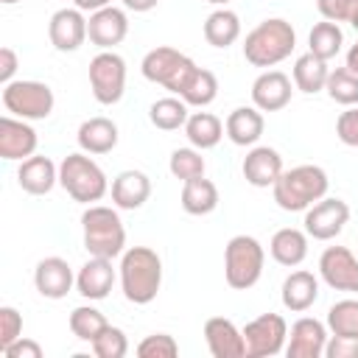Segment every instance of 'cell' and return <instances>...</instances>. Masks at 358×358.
Masks as SVG:
<instances>
[{"label": "cell", "mask_w": 358, "mask_h": 358, "mask_svg": "<svg viewBox=\"0 0 358 358\" xmlns=\"http://www.w3.org/2000/svg\"><path fill=\"white\" fill-rule=\"evenodd\" d=\"M162 285V260L148 246H131L120 255V288L134 305H148L157 299Z\"/></svg>", "instance_id": "cell-1"}, {"label": "cell", "mask_w": 358, "mask_h": 358, "mask_svg": "<svg viewBox=\"0 0 358 358\" xmlns=\"http://www.w3.org/2000/svg\"><path fill=\"white\" fill-rule=\"evenodd\" d=\"M330 179L327 171L319 165H296L291 171H282L280 179L271 185L274 201L280 210L285 213H302L310 204H316L319 199L327 196Z\"/></svg>", "instance_id": "cell-2"}, {"label": "cell", "mask_w": 358, "mask_h": 358, "mask_svg": "<svg viewBox=\"0 0 358 358\" xmlns=\"http://www.w3.org/2000/svg\"><path fill=\"white\" fill-rule=\"evenodd\" d=\"M296 48V31L288 20L271 17L257 22L243 39V59L255 67H274L291 56Z\"/></svg>", "instance_id": "cell-3"}, {"label": "cell", "mask_w": 358, "mask_h": 358, "mask_svg": "<svg viewBox=\"0 0 358 358\" xmlns=\"http://www.w3.org/2000/svg\"><path fill=\"white\" fill-rule=\"evenodd\" d=\"M84 229V249L92 257H117L126 252V229L117 210L103 204H90L81 215Z\"/></svg>", "instance_id": "cell-4"}, {"label": "cell", "mask_w": 358, "mask_h": 358, "mask_svg": "<svg viewBox=\"0 0 358 358\" xmlns=\"http://www.w3.org/2000/svg\"><path fill=\"white\" fill-rule=\"evenodd\" d=\"M59 185L67 190V196L78 204H95L106 196L109 182L106 173L101 171V165L87 154H67L59 165Z\"/></svg>", "instance_id": "cell-5"}, {"label": "cell", "mask_w": 358, "mask_h": 358, "mask_svg": "<svg viewBox=\"0 0 358 358\" xmlns=\"http://www.w3.org/2000/svg\"><path fill=\"white\" fill-rule=\"evenodd\" d=\"M266 252L257 238L252 235H235L224 246V280L235 291H249L263 277Z\"/></svg>", "instance_id": "cell-6"}, {"label": "cell", "mask_w": 358, "mask_h": 358, "mask_svg": "<svg viewBox=\"0 0 358 358\" xmlns=\"http://www.w3.org/2000/svg\"><path fill=\"white\" fill-rule=\"evenodd\" d=\"M196 62L185 53H179L176 48H168V45H159L154 50H148L143 56V76L154 84H162L165 90H171L173 95H182L185 84L190 81V76L196 73Z\"/></svg>", "instance_id": "cell-7"}, {"label": "cell", "mask_w": 358, "mask_h": 358, "mask_svg": "<svg viewBox=\"0 0 358 358\" xmlns=\"http://www.w3.org/2000/svg\"><path fill=\"white\" fill-rule=\"evenodd\" d=\"M53 90L45 81H8L3 84V106L22 120H45L53 112Z\"/></svg>", "instance_id": "cell-8"}, {"label": "cell", "mask_w": 358, "mask_h": 358, "mask_svg": "<svg viewBox=\"0 0 358 358\" xmlns=\"http://www.w3.org/2000/svg\"><path fill=\"white\" fill-rule=\"evenodd\" d=\"M90 90L98 103L112 106L123 98L126 90V62L115 50H101L90 62Z\"/></svg>", "instance_id": "cell-9"}, {"label": "cell", "mask_w": 358, "mask_h": 358, "mask_svg": "<svg viewBox=\"0 0 358 358\" xmlns=\"http://www.w3.org/2000/svg\"><path fill=\"white\" fill-rule=\"evenodd\" d=\"M246 355L249 358H271L285 350L288 341V324L280 313H260L257 319L246 322L243 327Z\"/></svg>", "instance_id": "cell-10"}, {"label": "cell", "mask_w": 358, "mask_h": 358, "mask_svg": "<svg viewBox=\"0 0 358 358\" xmlns=\"http://www.w3.org/2000/svg\"><path fill=\"white\" fill-rule=\"evenodd\" d=\"M350 221V207L341 199H319L305 210V232L313 241H330L336 238Z\"/></svg>", "instance_id": "cell-11"}, {"label": "cell", "mask_w": 358, "mask_h": 358, "mask_svg": "<svg viewBox=\"0 0 358 358\" xmlns=\"http://www.w3.org/2000/svg\"><path fill=\"white\" fill-rule=\"evenodd\" d=\"M319 274L333 291L358 294V257L347 246H327L319 257Z\"/></svg>", "instance_id": "cell-12"}, {"label": "cell", "mask_w": 358, "mask_h": 358, "mask_svg": "<svg viewBox=\"0 0 358 358\" xmlns=\"http://www.w3.org/2000/svg\"><path fill=\"white\" fill-rule=\"evenodd\" d=\"M36 145H39V137H36V129L22 120V117H14V115H3L0 117V157L14 162V159H28L36 154Z\"/></svg>", "instance_id": "cell-13"}, {"label": "cell", "mask_w": 358, "mask_h": 358, "mask_svg": "<svg viewBox=\"0 0 358 358\" xmlns=\"http://www.w3.org/2000/svg\"><path fill=\"white\" fill-rule=\"evenodd\" d=\"M126 34H129V17L117 6L98 8L87 20V39L101 50H112L126 39Z\"/></svg>", "instance_id": "cell-14"}, {"label": "cell", "mask_w": 358, "mask_h": 358, "mask_svg": "<svg viewBox=\"0 0 358 358\" xmlns=\"http://www.w3.org/2000/svg\"><path fill=\"white\" fill-rule=\"evenodd\" d=\"M327 324L313 319V316H302L291 324L288 341H285V355L288 358H322L324 355V344H327Z\"/></svg>", "instance_id": "cell-15"}, {"label": "cell", "mask_w": 358, "mask_h": 358, "mask_svg": "<svg viewBox=\"0 0 358 358\" xmlns=\"http://www.w3.org/2000/svg\"><path fill=\"white\" fill-rule=\"evenodd\" d=\"M50 45L59 53H73L87 39V17L81 8H59L48 22Z\"/></svg>", "instance_id": "cell-16"}, {"label": "cell", "mask_w": 358, "mask_h": 358, "mask_svg": "<svg viewBox=\"0 0 358 358\" xmlns=\"http://www.w3.org/2000/svg\"><path fill=\"white\" fill-rule=\"evenodd\" d=\"M204 341L213 358H243L246 355L243 330H238L232 319L210 316L204 322Z\"/></svg>", "instance_id": "cell-17"}, {"label": "cell", "mask_w": 358, "mask_h": 358, "mask_svg": "<svg viewBox=\"0 0 358 358\" xmlns=\"http://www.w3.org/2000/svg\"><path fill=\"white\" fill-rule=\"evenodd\" d=\"M291 78L282 70H263L252 84V103L260 112H280L291 103Z\"/></svg>", "instance_id": "cell-18"}, {"label": "cell", "mask_w": 358, "mask_h": 358, "mask_svg": "<svg viewBox=\"0 0 358 358\" xmlns=\"http://www.w3.org/2000/svg\"><path fill=\"white\" fill-rule=\"evenodd\" d=\"M34 285L45 299H64L76 285L73 268L62 257H42L34 268Z\"/></svg>", "instance_id": "cell-19"}, {"label": "cell", "mask_w": 358, "mask_h": 358, "mask_svg": "<svg viewBox=\"0 0 358 358\" xmlns=\"http://www.w3.org/2000/svg\"><path fill=\"white\" fill-rule=\"evenodd\" d=\"M115 285V268H112V260L109 257H92L78 268L76 274V291L84 296V299H106L109 291Z\"/></svg>", "instance_id": "cell-20"}, {"label": "cell", "mask_w": 358, "mask_h": 358, "mask_svg": "<svg viewBox=\"0 0 358 358\" xmlns=\"http://www.w3.org/2000/svg\"><path fill=\"white\" fill-rule=\"evenodd\" d=\"M241 171L252 187H271L282 173V157H280V151H274L268 145H255L243 157Z\"/></svg>", "instance_id": "cell-21"}, {"label": "cell", "mask_w": 358, "mask_h": 358, "mask_svg": "<svg viewBox=\"0 0 358 358\" xmlns=\"http://www.w3.org/2000/svg\"><path fill=\"white\" fill-rule=\"evenodd\" d=\"M17 182L25 193L31 196H45L53 190V185H59V168L53 165L50 157H28L20 162L17 168Z\"/></svg>", "instance_id": "cell-22"}, {"label": "cell", "mask_w": 358, "mask_h": 358, "mask_svg": "<svg viewBox=\"0 0 358 358\" xmlns=\"http://www.w3.org/2000/svg\"><path fill=\"white\" fill-rule=\"evenodd\" d=\"M151 196V179L143 171H120L112 179V204L117 210H140Z\"/></svg>", "instance_id": "cell-23"}, {"label": "cell", "mask_w": 358, "mask_h": 358, "mask_svg": "<svg viewBox=\"0 0 358 358\" xmlns=\"http://www.w3.org/2000/svg\"><path fill=\"white\" fill-rule=\"evenodd\" d=\"M263 129H266V120L255 103L232 109L227 115V123H224V131L235 145H255L263 137Z\"/></svg>", "instance_id": "cell-24"}, {"label": "cell", "mask_w": 358, "mask_h": 358, "mask_svg": "<svg viewBox=\"0 0 358 358\" xmlns=\"http://www.w3.org/2000/svg\"><path fill=\"white\" fill-rule=\"evenodd\" d=\"M282 305L291 310V313H305L316 299H319V280L299 268V271H291L285 280H282Z\"/></svg>", "instance_id": "cell-25"}, {"label": "cell", "mask_w": 358, "mask_h": 358, "mask_svg": "<svg viewBox=\"0 0 358 358\" xmlns=\"http://www.w3.org/2000/svg\"><path fill=\"white\" fill-rule=\"evenodd\" d=\"M268 252L280 266L294 268L308 257V232H302L296 227H282L271 235Z\"/></svg>", "instance_id": "cell-26"}, {"label": "cell", "mask_w": 358, "mask_h": 358, "mask_svg": "<svg viewBox=\"0 0 358 358\" xmlns=\"http://www.w3.org/2000/svg\"><path fill=\"white\" fill-rule=\"evenodd\" d=\"M76 140L87 154H109L117 145V126L109 117H90L78 126Z\"/></svg>", "instance_id": "cell-27"}, {"label": "cell", "mask_w": 358, "mask_h": 358, "mask_svg": "<svg viewBox=\"0 0 358 358\" xmlns=\"http://www.w3.org/2000/svg\"><path fill=\"white\" fill-rule=\"evenodd\" d=\"M327 76H330V67L324 59L313 56L310 50L302 53L296 62H294V87L305 95H316L324 90L327 84Z\"/></svg>", "instance_id": "cell-28"}, {"label": "cell", "mask_w": 358, "mask_h": 358, "mask_svg": "<svg viewBox=\"0 0 358 358\" xmlns=\"http://www.w3.org/2000/svg\"><path fill=\"white\" fill-rule=\"evenodd\" d=\"M241 36V17L229 8H215L204 20V39L213 48H229Z\"/></svg>", "instance_id": "cell-29"}, {"label": "cell", "mask_w": 358, "mask_h": 358, "mask_svg": "<svg viewBox=\"0 0 358 358\" xmlns=\"http://www.w3.org/2000/svg\"><path fill=\"white\" fill-rule=\"evenodd\" d=\"M185 134L190 140L193 148L199 151H207V148H215L224 137V123L213 115V112H193L185 123Z\"/></svg>", "instance_id": "cell-30"}, {"label": "cell", "mask_w": 358, "mask_h": 358, "mask_svg": "<svg viewBox=\"0 0 358 358\" xmlns=\"http://www.w3.org/2000/svg\"><path fill=\"white\" fill-rule=\"evenodd\" d=\"M218 207V187L199 176V179H190L182 185V210L187 215H207Z\"/></svg>", "instance_id": "cell-31"}, {"label": "cell", "mask_w": 358, "mask_h": 358, "mask_svg": "<svg viewBox=\"0 0 358 358\" xmlns=\"http://www.w3.org/2000/svg\"><path fill=\"white\" fill-rule=\"evenodd\" d=\"M190 112H187V103L179 98V95H171V98H159L151 103L148 109V120L162 129V131H176V129H185Z\"/></svg>", "instance_id": "cell-32"}, {"label": "cell", "mask_w": 358, "mask_h": 358, "mask_svg": "<svg viewBox=\"0 0 358 358\" xmlns=\"http://www.w3.org/2000/svg\"><path fill=\"white\" fill-rule=\"evenodd\" d=\"M308 45H310V53L330 62L333 56H338L341 45H344V34L338 28V22H330V20H322L310 28L308 34Z\"/></svg>", "instance_id": "cell-33"}, {"label": "cell", "mask_w": 358, "mask_h": 358, "mask_svg": "<svg viewBox=\"0 0 358 358\" xmlns=\"http://www.w3.org/2000/svg\"><path fill=\"white\" fill-rule=\"evenodd\" d=\"M67 324H70V333H73L78 341L92 344L109 322H106V316H103L98 308H92V305H78V308L70 310Z\"/></svg>", "instance_id": "cell-34"}, {"label": "cell", "mask_w": 358, "mask_h": 358, "mask_svg": "<svg viewBox=\"0 0 358 358\" xmlns=\"http://www.w3.org/2000/svg\"><path fill=\"white\" fill-rule=\"evenodd\" d=\"M218 95V78L213 70H204V67H196V73L190 76V81L185 84L182 90V101L187 106H210Z\"/></svg>", "instance_id": "cell-35"}, {"label": "cell", "mask_w": 358, "mask_h": 358, "mask_svg": "<svg viewBox=\"0 0 358 358\" xmlns=\"http://www.w3.org/2000/svg\"><path fill=\"white\" fill-rule=\"evenodd\" d=\"M324 92L330 95V101H336L341 106H358V76L350 73L347 67H336L327 76Z\"/></svg>", "instance_id": "cell-36"}, {"label": "cell", "mask_w": 358, "mask_h": 358, "mask_svg": "<svg viewBox=\"0 0 358 358\" xmlns=\"http://www.w3.org/2000/svg\"><path fill=\"white\" fill-rule=\"evenodd\" d=\"M327 330L333 336H358V299H338L330 305Z\"/></svg>", "instance_id": "cell-37"}, {"label": "cell", "mask_w": 358, "mask_h": 358, "mask_svg": "<svg viewBox=\"0 0 358 358\" xmlns=\"http://www.w3.org/2000/svg\"><path fill=\"white\" fill-rule=\"evenodd\" d=\"M168 168H171V173L176 176V179H182V182H190V179H199V176H204V157H201V151L199 148H176L173 154H171V162H168Z\"/></svg>", "instance_id": "cell-38"}, {"label": "cell", "mask_w": 358, "mask_h": 358, "mask_svg": "<svg viewBox=\"0 0 358 358\" xmlns=\"http://www.w3.org/2000/svg\"><path fill=\"white\" fill-rule=\"evenodd\" d=\"M90 347H92V352H95L98 358H123V355L129 352V338H126V333H123L120 327L106 324V327L101 330V336H98Z\"/></svg>", "instance_id": "cell-39"}, {"label": "cell", "mask_w": 358, "mask_h": 358, "mask_svg": "<svg viewBox=\"0 0 358 358\" xmlns=\"http://www.w3.org/2000/svg\"><path fill=\"white\" fill-rule=\"evenodd\" d=\"M179 352V344L171 333H151L137 344L140 358H173Z\"/></svg>", "instance_id": "cell-40"}, {"label": "cell", "mask_w": 358, "mask_h": 358, "mask_svg": "<svg viewBox=\"0 0 358 358\" xmlns=\"http://www.w3.org/2000/svg\"><path fill=\"white\" fill-rule=\"evenodd\" d=\"M20 336H22V316H20V310L11 308V305H3L0 308V350H6Z\"/></svg>", "instance_id": "cell-41"}, {"label": "cell", "mask_w": 358, "mask_h": 358, "mask_svg": "<svg viewBox=\"0 0 358 358\" xmlns=\"http://www.w3.org/2000/svg\"><path fill=\"white\" fill-rule=\"evenodd\" d=\"M358 0H316V8L330 22H350Z\"/></svg>", "instance_id": "cell-42"}, {"label": "cell", "mask_w": 358, "mask_h": 358, "mask_svg": "<svg viewBox=\"0 0 358 358\" xmlns=\"http://www.w3.org/2000/svg\"><path fill=\"white\" fill-rule=\"evenodd\" d=\"M336 134L344 145H352L358 148V106H350L347 112L338 115L336 120Z\"/></svg>", "instance_id": "cell-43"}, {"label": "cell", "mask_w": 358, "mask_h": 358, "mask_svg": "<svg viewBox=\"0 0 358 358\" xmlns=\"http://www.w3.org/2000/svg\"><path fill=\"white\" fill-rule=\"evenodd\" d=\"M327 358H358V336H330L324 344Z\"/></svg>", "instance_id": "cell-44"}, {"label": "cell", "mask_w": 358, "mask_h": 358, "mask_svg": "<svg viewBox=\"0 0 358 358\" xmlns=\"http://www.w3.org/2000/svg\"><path fill=\"white\" fill-rule=\"evenodd\" d=\"M6 358H42V347L34 341V338H17V341H11L6 350H0Z\"/></svg>", "instance_id": "cell-45"}, {"label": "cell", "mask_w": 358, "mask_h": 358, "mask_svg": "<svg viewBox=\"0 0 358 358\" xmlns=\"http://www.w3.org/2000/svg\"><path fill=\"white\" fill-rule=\"evenodd\" d=\"M14 73H17V53L11 48H0V81L3 84L14 81Z\"/></svg>", "instance_id": "cell-46"}, {"label": "cell", "mask_w": 358, "mask_h": 358, "mask_svg": "<svg viewBox=\"0 0 358 358\" xmlns=\"http://www.w3.org/2000/svg\"><path fill=\"white\" fill-rule=\"evenodd\" d=\"M157 3H159V0H123V6H126L129 11H137V14L157 8Z\"/></svg>", "instance_id": "cell-47"}, {"label": "cell", "mask_w": 358, "mask_h": 358, "mask_svg": "<svg viewBox=\"0 0 358 358\" xmlns=\"http://www.w3.org/2000/svg\"><path fill=\"white\" fill-rule=\"evenodd\" d=\"M76 3V8H81V11H98V8H106L112 0H73Z\"/></svg>", "instance_id": "cell-48"}, {"label": "cell", "mask_w": 358, "mask_h": 358, "mask_svg": "<svg viewBox=\"0 0 358 358\" xmlns=\"http://www.w3.org/2000/svg\"><path fill=\"white\" fill-rule=\"evenodd\" d=\"M344 67H347L350 73H355V76H358V42L347 50V64H344Z\"/></svg>", "instance_id": "cell-49"}, {"label": "cell", "mask_w": 358, "mask_h": 358, "mask_svg": "<svg viewBox=\"0 0 358 358\" xmlns=\"http://www.w3.org/2000/svg\"><path fill=\"white\" fill-rule=\"evenodd\" d=\"M350 25H352L355 34H358V6H355V11H352V17H350Z\"/></svg>", "instance_id": "cell-50"}, {"label": "cell", "mask_w": 358, "mask_h": 358, "mask_svg": "<svg viewBox=\"0 0 358 358\" xmlns=\"http://www.w3.org/2000/svg\"><path fill=\"white\" fill-rule=\"evenodd\" d=\"M207 3H213V6H227L229 0H207Z\"/></svg>", "instance_id": "cell-51"}, {"label": "cell", "mask_w": 358, "mask_h": 358, "mask_svg": "<svg viewBox=\"0 0 358 358\" xmlns=\"http://www.w3.org/2000/svg\"><path fill=\"white\" fill-rule=\"evenodd\" d=\"M0 3H6V6H11V3H20V0H0Z\"/></svg>", "instance_id": "cell-52"}]
</instances>
